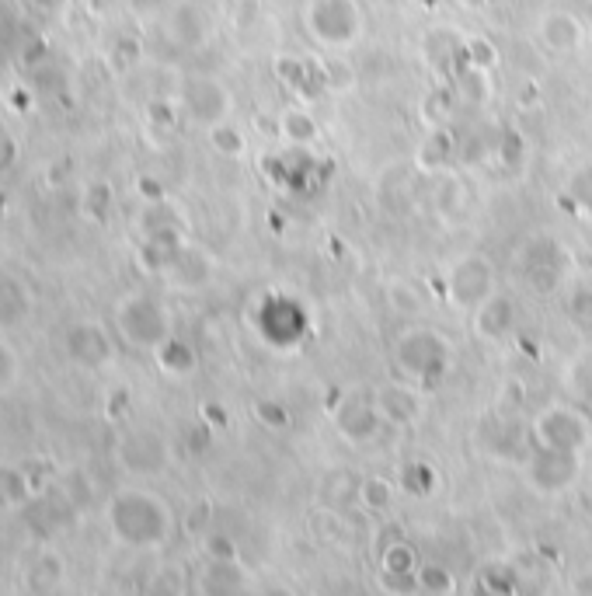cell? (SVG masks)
Listing matches in <instances>:
<instances>
[{"mask_svg":"<svg viewBox=\"0 0 592 596\" xmlns=\"http://www.w3.org/2000/svg\"><path fill=\"white\" fill-rule=\"evenodd\" d=\"M112 530L129 544H161L168 537L171 516L157 502V495L147 492H119L108 506Z\"/></svg>","mask_w":592,"mask_h":596,"instance_id":"1","label":"cell"},{"mask_svg":"<svg viewBox=\"0 0 592 596\" xmlns=\"http://www.w3.org/2000/svg\"><path fill=\"white\" fill-rule=\"evenodd\" d=\"M303 21L324 46H352L363 32V11L356 0H310Z\"/></svg>","mask_w":592,"mask_h":596,"instance_id":"2","label":"cell"},{"mask_svg":"<svg viewBox=\"0 0 592 596\" xmlns=\"http://www.w3.org/2000/svg\"><path fill=\"white\" fill-rule=\"evenodd\" d=\"M119 332L140 349H157L171 335L168 314L147 297H126L119 304Z\"/></svg>","mask_w":592,"mask_h":596,"instance_id":"3","label":"cell"},{"mask_svg":"<svg viewBox=\"0 0 592 596\" xmlns=\"http://www.w3.org/2000/svg\"><path fill=\"white\" fill-rule=\"evenodd\" d=\"M185 109L192 112V119L202 122V126H220L223 119L230 116V95L220 88L216 81H192L185 88Z\"/></svg>","mask_w":592,"mask_h":596,"instance_id":"4","label":"cell"},{"mask_svg":"<svg viewBox=\"0 0 592 596\" xmlns=\"http://www.w3.org/2000/svg\"><path fill=\"white\" fill-rule=\"evenodd\" d=\"M67 353L81 366H105L112 359V342L101 325H74L67 332Z\"/></svg>","mask_w":592,"mask_h":596,"instance_id":"5","label":"cell"},{"mask_svg":"<svg viewBox=\"0 0 592 596\" xmlns=\"http://www.w3.org/2000/svg\"><path fill=\"white\" fill-rule=\"evenodd\" d=\"M119 461L126 464L129 471H136V475H157V471L164 468V461H168V450H164V443L157 440V436L133 433L119 447Z\"/></svg>","mask_w":592,"mask_h":596,"instance_id":"6","label":"cell"},{"mask_svg":"<svg viewBox=\"0 0 592 596\" xmlns=\"http://www.w3.org/2000/svg\"><path fill=\"white\" fill-rule=\"evenodd\" d=\"M540 39H544V46L554 49V53H572V49H579L582 39H586V28H582V21L575 18V14L551 11L540 18Z\"/></svg>","mask_w":592,"mask_h":596,"instance_id":"7","label":"cell"},{"mask_svg":"<svg viewBox=\"0 0 592 596\" xmlns=\"http://www.w3.org/2000/svg\"><path fill=\"white\" fill-rule=\"evenodd\" d=\"M485 269H492V265L485 262V258H460L457 265L450 269V276H446V283H450V297L457 300V307H481L485 304V293L474 290V276H481Z\"/></svg>","mask_w":592,"mask_h":596,"instance_id":"8","label":"cell"},{"mask_svg":"<svg viewBox=\"0 0 592 596\" xmlns=\"http://www.w3.org/2000/svg\"><path fill=\"white\" fill-rule=\"evenodd\" d=\"M168 35L178 42V46H199V42H206L209 21H206V14H202V7L182 0L168 18Z\"/></svg>","mask_w":592,"mask_h":596,"instance_id":"9","label":"cell"},{"mask_svg":"<svg viewBox=\"0 0 592 596\" xmlns=\"http://www.w3.org/2000/svg\"><path fill=\"white\" fill-rule=\"evenodd\" d=\"M377 412L391 422H415L418 415H422V401H418V394L408 391V387H394V391H380Z\"/></svg>","mask_w":592,"mask_h":596,"instance_id":"10","label":"cell"},{"mask_svg":"<svg viewBox=\"0 0 592 596\" xmlns=\"http://www.w3.org/2000/svg\"><path fill=\"white\" fill-rule=\"evenodd\" d=\"M35 495L32 481L21 468H7V464H0V509H21L28 506Z\"/></svg>","mask_w":592,"mask_h":596,"instance_id":"11","label":"cell"},{"mask_svg":"<svg viewBox=\"0 0 592 596\" xmlns=\"http://www.w3.org/2000/svg\"><path fill=\"white\" fill-rule=\"evenodd\" d=\"M28 314V293L14 276H0V328L18 325Z\"/></svg>","mask_w":592,"mask_h":596,"instance_id":"12","label":"cell"},{"mask_svg":"<svg viewBox=\"0 0 592 596\" xmlns=\"http://www.w3.org/2000/svg\"><path fill=\"white\" fill-rule=\"evenodd\" d=\"M25 583L28 590H56V586L63 583V562L56 555H42L35 558V565L25 572Z\"/></svg>","mask_w":592,"mask_h":596,"instance_id":"13","label":"cell"},{"mask_svg":"<svg viewBox=\"0 0 592 596\" xmlns=\"http://www.w3.org/2000/svg\"><path fill=\"white\" fill-rule=\"evenodd\" d=\"M157 356H161V366L168 373H189L192 366H196V353H192L182 339H175V335H168V339L157 346Z\"/></svg>","mask_w":592,"mask_h":596,"instance_id":"14","label":"cell"},{"mask_svg":"<svg viewBox=\"0 0 592 596\" xmlns=\"http://www.w3.org/2000/svg\"><path fill=\"white\" fill-rule=\"evenodd\" d=\"M394 499V485L387 478H366L363 488H359V502H363L366 509H387Z\"/></svg>","mask_w":592,"mask_h":596,"instance_id":"15","label":"cell"},{"mask_svg":"<svg viewBox=\"0 0 592 596\" xmlns=\"http://www.w3.org/2000/svg\"><path fill=\"white\" fill-rule=\"evenodd\" d=\"M283 129L286 136H293V140H314L317 136V126L310 116H303V112H283Z\"/></svg>","mask_w":592,"mask_h":596,"instance_id":"16","label":"cell"},{"mask_svg":"<svg viewBox=\"0 0 592 596\" xmlns=\"http://www.w3.org/2000/svg\"><path fill=\"white\" fill-rule=\"evenodd\" d=\"M18 380V353L11 349V342L0 339V394Z\"/></svg>","mask_w":592,"mask_h":596,"instance_id":"17","label":"cell"},{"mask_svg":"<svg viewBox=\"0 0 592 596\" xmlns=\"http://www.w3.org/2000/svg\"><path fill=\"white\" fill-rule=\"evenodd\" d=\"M209 140H213V147L223 150V154H241L244 150V140L230 126H223V122L220 126H209Z\"/></svg>","mask_w":592,"mask_h":596,"instance_id":"18","label":"cell"},{"mask_svg":"<svg viewBox=\"0 0 592 596\" xmlns=\"http://www.w3.org/2000/svg\"><path fill=\"white\" fill-rule=\"evenodd\" d=\"M14 164H18V140L14 136H0V175H7Z\"/></svg>","mask_w":592,"mask_h":596,"instance_id":"19","label":"cell"},{"mask_svg":"<svg viewBox=\"0 0 592 596\" xmlns=\"http://www.w3.org/2000/svg\"><path fill=\"white\" fill-rule=\"evenodd\" d=\"M467 53H471V60L478 63V67H492V63H495V49L488 46L485 39H471V42H467Z\"/></svg>","mask_w":592,"mask_h":596,"instance_id":"20","label":"cell"},{"mask_svg":"<svg viewBox=\"0 0 592 596\" xmlns=\"http://www.w3.org/2000/svg\"><path fill=\"white\" fill-rule=\"evenodd\" d=\"M28 4H32L39 14H49V18H53V14H63V11H67L70 0H28Z\"/></svg>","mask_w":592,"mask_h":596,"instance_id":"21","label":"cell"}]
</instances>
